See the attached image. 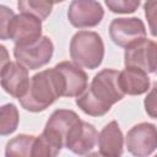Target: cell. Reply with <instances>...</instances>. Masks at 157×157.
<instances>
[{"mask_svg":"<svg viewBox=\"0 0 157 157\" xmlns=\"http://www.w3.org/2000/svg\"><path fill=\"white\" fill-rule=\"evenodd\" d=\"M128 151L136 157L152 155L157 147V130L152 123H139L134 125L125 136Z\"/></svg>","mask_w":157,"mask_h":157,"instance_id":"6","label":"cell"},{"mask_svg":"<svg viewBox=\"0 0 157 157\" xmlns=\"http://www.w3.org/2000/svg\"><path fill=\"white\" fill-rule=\"evenodd\" d=\"M157 45L152 39H140L125 48L124 65L144 70L147 74L156 71Z\"/></svg>","mask_w":157,"mask_h":157,"instance_id":"9","label":"cell"},{"mask_svg":"<svg viewBox=\"0 0 157 157\" xmlns=\"http://www.w3.org/2000/svg\"><path fill=\"white\" fill-rule=\"evenodd\" d=\"M36 136L28 134H20L7 141L5 147V156H17V157H32L33 145Z\"/></svg>","mask_w":157,"mask_h":157,"instance_id":"16","label":"cell"},{"mask_svg":"<svg viewBox=\"0 0 157 157\" xmlns=\"http://www.w3.org/2000/svg\"><path fill=\"white\" fill-rule=\"evenodd\" d=\"M98 153L105 157H118L124 152V135L117 120L109 121L97 137Z\"/></svg>","mask_w":157,"mask_h":157,"instance_id":"13","label":"cell"},{"mask_svg":"<svg viewBox=\"0 0 157 157\" xmlns=\"http://www.w3.org/2000/svg\"><path fill=\"white\" fill-rule=\"evenodd\" d=\"M104 17L103 6L97 0H72L67 9V20L75 28H93Z\"/></svg>","mask_w":157,"mask_h":157,"instance_id":"8","label":"cell"},{"mask_svg":"<svg viewBox=\"0 0 157 157\" xmlns=\"http://www.w3.org/2000/svg\"><path fill=\"white\" fill-rule=\"evenodd\" d=\"M146 27L139 17H118L109 25V37L114 44L126 48L130 44L146 38Z\"/></svg>","mask_w":157,"mask_h":157,"instance_id":"7","label":"cell"},{"mask_svg":"<svg viewBox=\"0 0 157 157\" xmlns=\"http://www.w3.org/2000/svg\"><path fill=\"white\" fill-rule=\"evenodd\" d=\"M42 37V20L29 13L15 15L9 27V39L15 45L32 44Z\"/></svg>","mask_w":157,"mask_h":157,"instance_id":"10","label":"cell"},{"mask_svg":"<svg viewBox=\"0 0 157 157\" xmlns=\"http://www.w3.org/2000/svg\"><path fill=\"white\" fill-rule=\"evenodd\" d=\"M15 12L6 5H0V40L9 39V27Z\"/></svg>","mask_w":157,"mask_h":157,"instance_id":"20","label":"cell"},{"mask_svg":"<svg viewBox=\"0 0 157 157\" xmlns=\"http://www.w3.org/2000/svg\"><path fill=\"white\" fill-rule=\"evenodd\" d=\"M104 4L113 13L128 15L135 12L139 9L141 0H104Z\"/></svg>","mask_w":157,"mask_h":157,"instance_id":"19","label":"cell"},{"mask_svg":"<svg viewBox=\"0 0 157 157\" xmlns=\"http://www.w3.org/2000/svg\"><path fill=\"white\" fill-rule=\"evenodd\" d=\"M145 1H146V0H145Z\"/></svg>","mask_w":157,"mask_h":157,"instance_id":"25","label":"cell"},{"mask_svg":"<svg viewBox=\"0 0 157 157\" xmlns=\"http://www.w3.org/2000/svg\"><path fill=\"white\" fill-rule=\"evenodd\" d=\"M20 123V113L13 103L0 105V136L13 134Z\"/></svg>","mask_w":157,"mask_h":157,"instance_id":"17","label":"cell"},{"mask_svg":"<svg viewBox=\"0 0 157 157\" xmlns=\"http://www.w3.org/2000/svg\"><path fill=\"white\" fill-rule=\"evenodd\" d=\"M78 120L80 117L71 109L54 110L47 120L42 134L36 136L32 157H54L59 155L70 128Z\"/></svg>","mask_w":157,"mask_h":157,"instance_id":"3","label":"cell"},{"mask_svg":"<svg viewBox=\"0 0 157 157\" xmlns=\"http://www.w3.org/2000/svg\"><path fill=\"white\" fill-rule=\"evenodd\" d=\"M72 63L82 69H97L104 58V43L102 37L93 31L76 32L69 47Z\"/></svg>","mask_w":157,"mask_h":157,"instance_id":"4","label":"cell"},{"mask_svg":"<svg viewBox=\"0 0 157 157\" xmlns=\"http://www.w3.org/2000/svg\"><path fill=\"white\" fill-rule=\"evenodd\" d=\"M54 44L47 36H42L38 40L27 45H15L13 56L17 63L27 70H37L45 66L53 56Z\"/></svg>","mask_w":157,"mask_h":157,"instance_id":"5","label":"cell"},{"mask_svg":"<svg viewBox=\"0 0 157 157\" xmlns=\"http://www.w3.org/2000/svg\"><path fill=\"white\" fill-rule=\"evenodd\" d=\"M53 1V4H60V2H64L65 0H52Z\"/></svg>","mask_w":157,"mask_h":157,"instance_id":"24","label":"cell"},{"mask_svg":"<svg viewBox=\"0 0 157 157\" xmlns=\"http://www.w3.org/2000/svg\"><path fill=\"white\" fill-rule=\"evenodd\" d=\"M118 82L121 92L128 96H140L151 88L148 74L132 66H125L123 71H119Z\"/></svg>","mask_w":157,"mask_h":157,"instance_id":"14","label":"cell"},{"mask_svg":"<svg viewBox=\"0 0 157 157\" xmlns=\"http://www.w3.org/2000/svg\"><path fill=\"white\" fill-rule=\"evenodd\" d=\"M52 0H17V7L23 13H29L39 20H47L53 11Z\"/></svg>","mask_w":157,"mask_h":157,"instance_id":"18","label":"cell"},{"mask_svg":"<svg viewBox=\"0 0 157 157\" xmlns=\"http://www.w3.org/2000/svg\"><path fill=\"white\" fill-rule=\"evenodd\" d=\"M29 85L28 70L17 61H9L0 71V86L13 98L20 99Z\"/></svg>","mask_w":157,"mask_h":157,"instance_id":"12","label":"cell"},{"mask_svg":"<svg viewBox=\"0 0 157 157\" xmlns=\"http://www.w3.org/2000/svg\"><path fill=\"white\" fill-rule=\"evenodd\" d=\"M118 75L119 71L114 69L101 70L93 76L91 85L76 97V105L87 115H105L125 96L119 87Z\"/></svg>","mask_w":157,"mask_h":157,"instance_id":"1","label":"cell"},{"mask_svg":"<svg viewBox=\"0 0 157 157\" xmlns=\"http://www.w3.org/2000/svg\"><path fill=\"white\" fill-rule=\"evenodd\" d=\"M10 61V54L6 49L5 45L0 44V71L2 70V67Z\"/></svg>","mask_w":157,"mask_h":157,"instance_id":"23","label":"cell"},{"mask_svg":"<svg viewBox=\"0 0 157 157\" xmlns=\"http://www.w3.org/2000/svg\"><path fill=\"white\" fill-rule=\"evenodd\" d=\"M55 66L63 74L65 81L64 97H77L86 90V87L88 86V77L82 67L71 61H61Z\"/></svg>","mask_w":157,"mask_h":157,"instance_id":"15","label":"cell"},{"mask_svg":"<svg viewBox=\"0 0 157 157\" xmlns=\"http://www.w3.org/2000/svg\"><path fill=\"white\" fill-rule=\"evenodd\" d=\"M155 88H156V85H153V87L148 90L150 92H147V96L145 98V110L153 119H156V98H155L156 90Z\"/></svg>","mask_w":157,"mask_h":157,"instance_id":"22","label":"cell"},{"mask_svg":"<svg viewBox=\"0 0 157 157\" xmlns=\"http://www.w3.org/2000/svg\"><path fill=\"white\" fill-rule=\"evenodd\" d=\"M144 10H145V16L148 21V27L151 31V34L155 37L156 36V29H155V10H156V0H146L144 4Z\"/></svg>","mask_w":157,"mask_h":157,"instance_id":"21","label":"cell"},{"mask_svg":"<svg viewBox=\"0 0 157 157\" xmlns=\"http://www.w3.org/2000/svg\"><path fill=\"white\" fill-rule=\"evenodd\" d=\"M65 94V81L56 66L34 74L23 97L18 99L21 107L32 113L49 108L58 98Z\"/></svg>","mask_w":157,"mask_h":157,"instance_id":"2","label":"cell"},{"mask_svg":"<svg viewBox=\"0 0 157 157\" xmlns=\"http://www.w3.org/2000/svg\"><path fill=\"white\" fill-rule=\"evenodd\" d=\"M97 137L98 131L94 125L80 119L70 128L65 137L64 147L75 155L85 156L92 152L97 144Z\"/></svg>","mask_w":157,"mask_h":157,"instance_id":"11","label":"cell"}]
</instances>
